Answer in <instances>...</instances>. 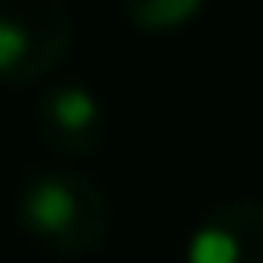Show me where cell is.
Returning a JSON list of instances; mask_svg holds the SVG:
<instances>
[{
	"mask_svg": "<svg viewBox=\"0 0 263 263\" xmlns=\"http://www.w3.org/2000/svg\"><path fill=\"white\" fill-rule=\"evenodd\" d=\"M16 226L53 255H90L111 234V201L82 173H33L16 193Z\"/></svg>",
	"mask_w": 263,
	"mask_h": 263,
	"instance_id": "obj_1",
	"label": "cell"
},
{
	"mask_svg": "<svg viewBox=\"0 0 263 263\" xmlns=\"http://www.w3.org/2000/svg\"><path fill=\"white\" fill-rule=\"evenodd\" d=\"M74 16L66 0H0V82L25 86L70 53Z\"/></svg>",
	"mask_w": 263,
	"mask_h": 263,
	"instance_id": "obj_2",
	"label": "cell"
},
{
	"mask_svg": "<svg viewBox=\"0 0 263 263\" xmlns=\"http://www.w3.org/2000/svg\"><path fill=\"white\" fill-rule=\"evenodd\" d=\"M33 132L62 156H90L103 144V107L82 82L45 86L33 103Z\"/></svg>",
	"mask_w": 263,
	"mask_h": 263,
	"instance_id": "obj_3",
	"label": "cell"
},
{
	"mask_svg": "<svg viewBox=\"0 0 263 263\" xmlns=\"http://www.w3.org/2000/svg\"><path fill=\"white\" fill-rule=\"evenodd\" d=\"M185 263H263V201H226L210 210L185 247Z\"/></svg>",
	"mask_w": 263,
	"mask_h": 263,
	"instance_id": "obj_4",
	"label": "cell"
},
{
	"mask_svg": "<svg viewBox=\"0 0 263 263\" xmlns=\"http://www.w3.org/2000/svg\"><path fill=\"white\" fill-rule=\"evenodd\" d=\"M201 0H123V12L132 16V25L160 33V29H177L189 16H197Z\"/></svg>",
	"mask_w": 263,
	"mask_h": 263,
	"instance_id": "obj_5",
	"label": "cell"
}]
</instances>
